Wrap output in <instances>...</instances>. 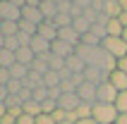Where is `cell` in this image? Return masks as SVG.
<instances>
[{"mask_svg": "<svg viewBox=\"0 0 127 124\" xmlns=\"http://www.w3.org/2000/svg\"><path fill=\"white\" fill-rule=\"evenodd\" d=\"M118 115L120 112L113 103H94L91 107V117L96 119V124H115Z\"/></svg>", "mask_w": 127, "mask_h": 124, "instance_id": "obj_1", "label": "cell"}, {"mask_svg": "<svg viewBox=\"0 0 127 124\" xmlns=\"http://www.w3.org/2000/svg\"><path fill=\"white\" fill-rule=\"evenodd\" d=\"M101 48L108 50L115 60H120V57L127 55V43L122 41V36H106V38L101 41Z\"/></svg>", "mask_w": 127, "mask_h": 124, "instance_id": "obj_2", "label": "cell"}, {"mask_svg": "<svg viewBox=\"0 0 127 124\" xmlns=\"http://www.w3.org/2000/svg\"><path fill=\"white\" fill-rule=\"evenodd\" d=\"M118 93H120V91L115 88L110 81H103V83H98V88H96V103H113L115 105Z\"/></svg>", "mask_w": 127, "mask_h": 124, "instance_id": "obj_3", "label": "cell"}, {"mask_svg": "<svg viewBox=\"0 0 127 124\" xmlns=\"http://www.w3.org/2000/svg\"><path fill=\"white\" fill-rule=\"evenodd\" d=\"M0 17L5 21H19L22 19V7H17L12 0H0Z\"/></svg>", "mask_w": 127, "mask_h": 124, "instance_id": "obj_4", "label": "cell"}, {"mask_svg": "<svg viewBox=\"0 0 127 124\" xmlns=\"http://www.w3.org/2000/svg\"><path fill=\"white\" fill-rule=\"evenodd\" d=\"M82 105V98L77 96V93H63V96L58 98V107L65 112H74Z\"/></svg>", "mask_w": 127, "mask_h": 124, "instance_id": "obj_5", "label": "cell"}, {"mask_svg": "<svg viewBox=\"0 0 127 124\" xmlns=\"http://www.w3.org/2000/svg\"><path fill=\"white\" fill-rule=\"evenodd\" d=\"M96 88H98L96 83H91V81L84 79V83L77 88V96L82 98V103H91L94 105V103H96Z\"/></svg>", "mask_w": 127, "mask_h": 124, "instance_id": "obj_6", "label": "cell"}, {"mask_svg": "<svg viewBox=\"0 0 127 124\" xmlns=\"http://www.w3.org/2000/svg\"><path fill=\"white\" fill-rule=\"evenodd\" d=\"M29 48L34 50L36 57H43V55H50V41H46L43 36L36 34L34 38H31V43H29Z\"/></svg>", "mask_w": 127, "mask_h": 124, "instance_id": "obj_7", "label": "cell"}, {"mask_svg": "<svg viewBox=\"0 0 127 124\" xmlns=\"http://www.w3.org/2000/svg\"><path fill=\"white\" fill-rule=\"evenodd\" d=\"M22 19H29V21H34V24H41V21H46V17H43L41 12V7L38 5H24L22 7Z\"/></svg>", "mask_w": 127, "mask_h": 124, "instance_id": "obj_8", "label": "cell"}, {"mask_svg": "<svg viewBox=\"0 0 127 124\" xmlns=\"http://www.w3.org/2000/svg\"><path fill=\"white\" fill-rule=\"evenodd\" d=\"M50 53L67 60L70 55H74V45H70V43H65V41H60V38H55V41L50 43Z\"/></svg>", "mask_w": 127, "mask_h": 124, "instance_id": "obj_9", "label": "cell"}, {"mask_svg": "<svg viewBox=\"0 0 127 124\" xmlns=\"http://www.w3.org/2000/svg\"><path fill=\"white\" fill-rule=\"evenodd\" d=\"M58 31H60V29H58L50 19H46V21H41V24H38V36H43V38H46V41H50V43L58 38Z\"/></svg>", "mask_w": 127, "mask_h": 124, "instance_id": "obj_10", "label": "cell"}, {"mask_svg": "<svg viewBox=\"0 0 127 124\" xmlns=\"http://www.w3.org/2000/svg\"><path fill=\"white\" fill-rule=\"evenodd\" d=\"M65 69H67L70 74H84V69H86V62L82 60L79 55H70L67 60H65Z\"/></svg>", "mask_w": 127, "mask_h": 124, "instance_id": "obj_11", "label": "cell"}, {"mask_svg": "<svg viewBox=\"0 0 127 124\" xmlns=\"http://www.w3.org/2000/svg\"><path fill=\"white\" fill-rule=\"evenodd\" d=\"M84 79L98 86V83L108 81V72H103V69H98V67H86L84 69Z\"/></svg>", "mask_w": 127, "mask_h": 124, "instance_id": "obj_12", "label": "cell"}, {"mask_svg": "<svg viewBox=\"0 0 127 124\" xmlns=\"http://www.w3.org/2000/svg\"><path fill=\"white\" fill-rule=\"evenodd\" d=\"M108 81L113 83L118 91H127V74H125V72H120V69L110 72V74H108Z\"/></svg>", "mask_w": 127, "mask_h": 124, "instance_id": "obj_13", "label": "cell"}, {"mask_svg": "<svg viewBox=\"0 0 127 124\" xmlns=\"http://www.w3.org/2000/svg\"><path fill=\"white\" fill-rule=\"evenodd\" d=\"M34 60H36V55H34V50L29 48V45H24V48L17 50V62H19V64L31 67V62H34Z\"/></svg>", "mask_w": 127, "mask_h": 124, "instance_id": "obj_14", "label": "cell"}, {"mask_svg": "<svg viewBox=\"0 0 127 124\" xmlns=\"http://www.w3.org/2000/svg\"><path fill=\"white\" fill-rule=\"evenodd\" d=\"M31 72H36V74H41V76L48 74V72H50V67H48V55L36 57V60L31 62Z\"/></svg>", "mask_w": 127, "mask_h": 124, "instance_id": "obj_15", "label": "cell"}, {"mask_svg": "<svg viewBox=\"0 0 127 124\" xmlns=\"http://www.w3.org/2000/svg\"><path fill=\"white\" fill-rule=\"evenodd\" d=\"M14 64H17V53L2 48V50H0V67L10 69V67H14Z\"/></svg>", "mask_w": 127, "mask_h": 124, "instance_id": "obj_16", "label": "cell"}, {"mask_svg": "<svg viewBox=\"0 0 127 124\" xmlns=\"http://www.w3.org/2000/svg\"><path fill=\"white\" fill-rule=\"evenodd\" d=\"M72 29H74L79 36H84V34H89V29H91V21L86 19V17H77V19L72 21Z\"/></svg>", "mask_w": 127, "mask_h": 124, "instance_id": "obj_17", "label": "cell"}, {"mask_svg": "<svg viewBox=\"0 0 127 124\" xmlns=\"http://www.w3.org/2000/svg\"><path fill=\"white\" fill-rule=\"evenodd\" d=\"M0 34L5 36V38H10V36H17V34H19V21H2Z\"/></svg>", "mask_w": 127, "mask_h": 124, "instance_id": "obj_18", "label": "cell"}, {"mask_svg": "<svg viewBox=\"0 0 127 124\" xmlns=\"http://www.w3.org/2000/svg\"><path fill=\"white\" fill-rule=\"evenodd\" d=\"M48 67L53 69V72H65V57H58L50 53L48 55Z\"/></svg>", "mask_w": 127, "mask_h": 124, "instance_id": "obj_19", "label": "cell"}, {"mask_svg": "<svg viewBox=\"0 0 127 124\" xmlns=\"http://www.w3.org/2000/svg\"><path fill=\"white\" fill-rule=\"evenodd\" d=\"M24 112H27V115H31V117H38V115H43V107H41V103L29 100V103H24Z\"/></svg>", "mask_w": 127, "mask_h": 124, "instance_id": "obj_20", "label": "cell"}, {"mask_svg": "<svg viewBox=\"0 0 127 124\" xmlns=\"http://www.w3.org/2000/svg\"><path fill=\"white\" fill-rule=\"evenodd\" d=\"M19 31H24L29 36H36L38 34V24H34V21H29V19H19Z\"/></svg>", "mask_w": 127, "mask_h": 124, "instance_id": "obj_21", "label": "cell"}, {"mask_svg": "<svg viewBox=\"0 0 127 124\" xmlns=\"http://www.w3.org/2000/svg\"><path fill=\"white\" fill-rule=\"evenodd\" d=\"M106 29H108V36H122V24H120V19H108V24H106Z\"/></svg>", "mask_w": 127, "mask_h": 124, "instance_id": "obj_22", "label": "cell"}, {"mask_svg": "<svg viewBox=\"0 0 127 124\" xmlns=\"http://www.w3.org/2000/svg\"><path fill=\"white\" fill-rule=\"evenodd\" d=\"M22 91H24V81L10 79V83H7V93H10V96H19Z\"/></svg>", "mask_w": 127, "mask_h": 124, "instance_id": "obj_23", "label": "cell"}, {"mask_svg": "<svg viewBox=\"0 0 127 124\" xmlns=\"http://www.w3.org/2000/svg\"><path fill=\"white\" fill-rule=\"evenodd\" d=\"M82 45H91V48H98V45H101V38H98V36H94L91 31H89V34H84V36H82Z\"/></svg>", "mask_w": 127, "mask_h": 124, "instance_id": "obj_24", "label": "cell"}, {"mask_svg": "<svg viewBox=\"0 0 127 124\" xmlns=\"http://www.w3.org/2000/svg\"><path fill=\"white\" fill-rule=\"evenodd\" d=\"M115 107H118V112H127V91H120V93H118Z\"/></svg>", "mask_w": 127, "mask_h": 124, "instance_id": "obj_25", "label": "cell"}, {"mask_svg": "<svg viewBox=\"0 0 127 124\" xmlns=\"http://www.w3.org/2000/svg\"><path fill=\"white\" fill-rule=\"evenodd\" d=\"M5 48L12 50V53H17V50L22 48V43H19V38H17V36H10V38H5Z\"/></svg>", "mask_w": 127, "mask_h": 124, "instance_id": "obj_26", "label": "cell"}, {"mask_svg": "<svg viewBox=\"0 0 127 124\" xmlns=\"http://www.w3.org/2000/svg\"><path fill=\"white\" fill-rule=\"evenodd\" d=\"M36 124H55V119H53V115H46L43 112V115L36 117Z\"/></svg>", "mask_w": 127, "mask_h": 124, "instance_id": "obj_27", "label": "cell"}, {"mask_svg": "<svg viewBox=\"0 0 127 124\" xmlns=\"http://www.w3.org/2000/svg\"><path fill=\"white\" fill-rule=\"evenodd\" d=\"M10 79H12V76H10V69L0 67V83H2V86H7V83H10Z\"/></svg>", "mask_w": 127, "mask_h": 124, "instance_id": "obj_28", "label": "cell"}, {"mask_svg": "<svg viewBox=\"0 0 127 124\" xmlns=\"http://www.w3.org/2000/svg\"><path fill=\"white\" fill-rule=\"evenodd\" d=\"M118 69H120V72H125V74H127V55L118 60Z\"/></svg>", "mask_w": 127, "mask_h": 124, "instance_id": "obj_29", "label": "cell"}, {"mask_svg": "<svg viewBox=\"0 0 127 124\" xmlns=\"http://www.w3.org/2000/svg\"><path fill=\"white\" fill-rule=\"evenodd\" d=\"M7 96H10V93H7V86H2V83H0V103H5Z\"/></svg>", "mask_w": 127, "mask_h": 124, "instance_id": "obj_30", "label": "cell"}, {"mask_svg": "<svg viewBox=\"0 0 127 124\" xmlns=\"http://www.w3.org/2000/svg\"><path fill=\"white\" fill-rule=\"evenodd\" d=\"M115 124H127V112H120L118 119H115Z\"/></svg>", "mask_w": 127, "mask_h": 124, "instance_id": "obj_31", "label": "cell"}, {"mask_svg": "<svg viewBox=\"0 0 127 124\" xmlns=\"http://www.w3.org/2000/svg\"><path fill=\"white\" fill-rule=\"evenodd\" d=\"M118 19H120V24H122V26L127 29V10H122V14L118 17Z\"/></svg>", "mask_w": 127, "mask_h": 124, "instance_id": "obj_32", "label": "cell"}, {"mask_svg": "<svg viewBox=\"0 0 127 124\" xmlns=\"http://www.w3.org/2000/svg\"><path fill=\"white\" fill-rule=\"evenodd\" d=\"M74 124H96V119H94V117H86V119H77Z\"/></svg>", "mask_w": 127, "mask_h": 124, "instance_id": "obj_33", "label": "cell"}, {"mask_svg": "<svg viewBox=\"0 0 127 124\" xmlns=\"http://www.w3.org/2000/svg\"><path fill=\"white\" fill-rule=\"evenodd\" d=\"M7 115V107H5V103H0V119Z\"/></svg>", "mask_w": 127, "mask_h": 124, "instance_id": "obj_34", "label": "cell"}, {"mask_svg": "<svg viewBox=\"0 0 127 124\" xmlns=\"http://www.w3.org/2000/svg\"><path fill=\"white\" fill-rule=\"evenodd\" d=\"M2 48H5V36L0 34V50H2Z\"/></svg>", "mask_w": 127, "mask_h": 124, "instance_id": "obj_35", "label": "cell"}, {"mask_svg": "<svg viewBox=\"0 0 127 124\" xmlns=\"http://www.w3.org/2000/svg\"><path fill=\"white\" fill-rule=\"evenodd\" d=\"M118 2H120V7H122V10H127V0H118Z\"/></svg>", "mask_w": 127, "mask_h": 124, "instance_id": "obj_36", "label": "cell"}, {"mask_svg": "<svg viewBox=\"0 0 127 124\" xmlns=\"http://www.w3.org/2000/svg\"><path fill=\"white\" fill-rule=\"evenodd\" d=\"M122 41L127 43V29H122Z\"/></svg>", "mask_w": 127, "mask_h": 124, "instance_id": "obj_37", "label": "cell"}, {"mask_svg": "<svg viewBox=\"0 0 127 124\" xmlns=\"http://www.w3.org/2000/svg\"><path fill=\"white\" fill-rule=\"evenodd\" d=\"M2 21H5V19H2V17H0V26H2Z\"/></svg>", "mask_w": 127, "mask_h": 124, "instance_id": "obj_38", "label": "cell"}, {"mask_svg": "<svg viewBox=\"0 0 127 124\" xmlns=\"http://www.w3.org/2000/svg\"><path fill=\"white\" fill-rule=\"evenodd\" d=\"M0 124H2V122H0Z\"/></svg>", "mask_w": 127, "mask_h": 124, "instance_id": "obj_39", "label": "cell"}]
</instances>
